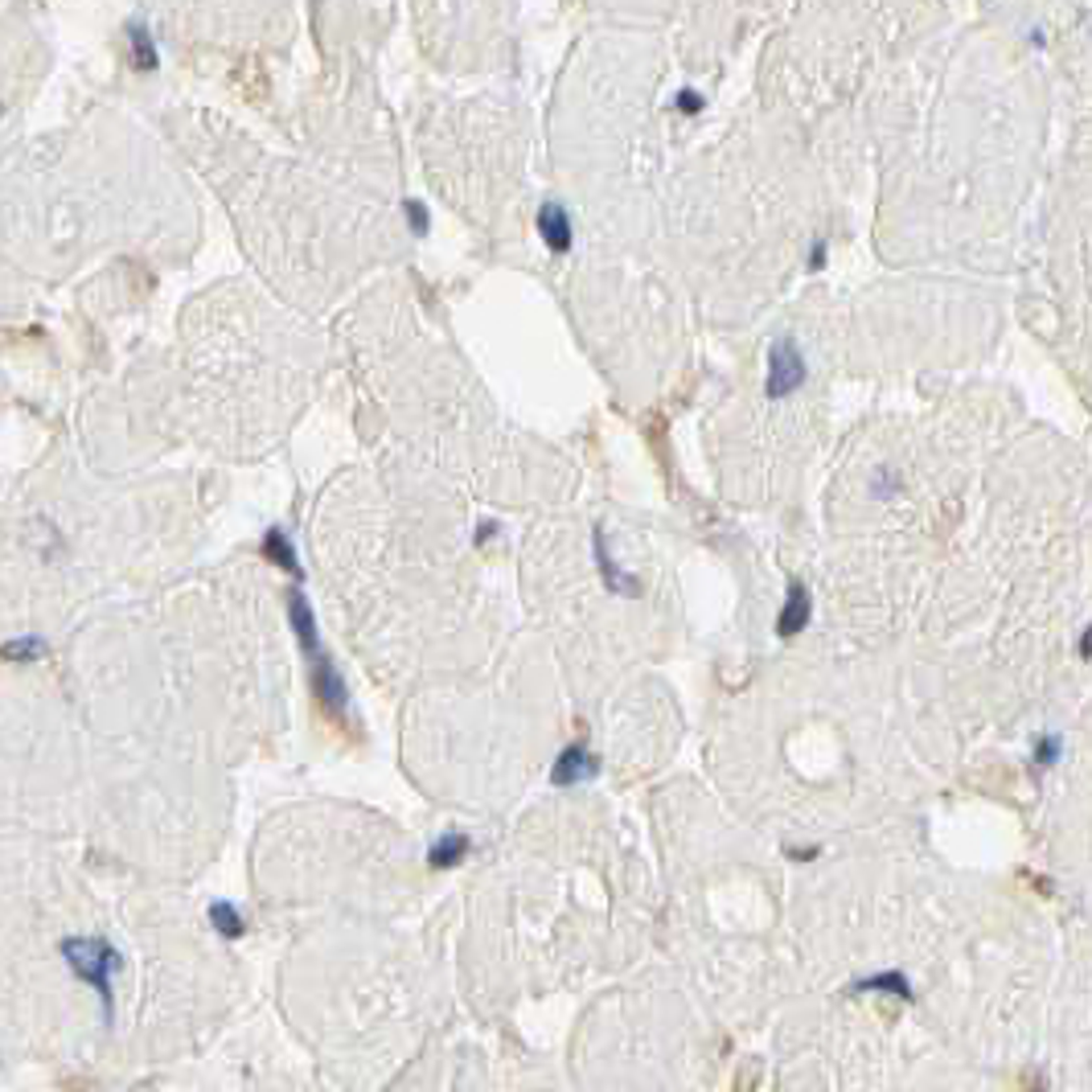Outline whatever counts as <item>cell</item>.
<instances>
[{
  "instance_id": "7a4b0ae2",
  "label": "cell",
  "mask_w": 1092,
  "mask_h": 1092,
  "mask_svg": "<svg viewBox=\"0 0 1092 1092\" xmlns=\"http://www.w3.org/2000/svg\"><path fill=\"white\" fill-rule=\"evenodd\" d=\"M805 382V358L793 341H776L769 350V382H764V390H769V399H780V394L797 390Z\"/></svg>"
},
{
  "instance_id": "52a82bcc",
  "label": "cell",
  "mask_w": 1092,
  "mask_h": 1092,
  "mask_svg": "<svg viewBox=\"0 0 1092 1092\" xmlns=\"http://www.w3.org/2000/svg\"><path fill=\"white\" fill-rule=\"evenodd\" d=\"M473 850V842H469V833H456V830H448V833H439V838L431 842V850H428V863L435 867V871H452L456 863H464V854Z\"/></svg>"
},
{
  "instance_id": "30bf717a",
  "label": "cell",
  "mask_w": 1092,
  "mask_h": 1092,
  "mask_svg": "<svg viewBox=\"0 0 1092 1092\" xmlns=\"http://www.w3.org/2000/svg\"><path fill=\"white\" fill-rule=\"evenodd\" d=\"M854 994H895V998H912V982L903 973H871V978L854 982Z\"/></svg>"
},
{
  "instance_id": "5b68a950",
  "label": "cell",
  "mask_w": 1092,
  "mask_h": 1092,
  "mask_svg": "<svg viewBox=\"0 0 1092 1092\" xmlns=\"http://www.w3.org/2000/svg\"><path fill=\"white\" fill-rule=\"evenodd\" d=\"M600 773V760L588 752V748H579V743H571L567 752H559V760H554V769H550V784H559V788H575V784H584V780H592Z\"/></svg>"
},
{
  "instance_id": "277c9868",
  "label": "cell",
  "mask_w": 1092,
  "mask_h": 1092,
  "mask_svg": "<svg viewBox=\"0 0 1092 1092\" xmlns=\"http://www.w3.org/2000/svg\"><path fill=\"white\" fill-rule=\"evenodd\" d=\"M288 620H292V633H296V645H300V654H305L309 661L324 658V649H320V637H316V612H313L309 596L300 592V588H292V592H288Z\"/></svg>"
},
{
  "instance_id": "8992f818",
  "label": "cell",
  "mask_w": 1092,
  "mask_h": 1092,
  "mask_svg": "<svg viewBox=\"0 0 1092 1092\" xmlns=\"http://www.w3.org/2000/svg\"><path fill=\"white\" fill-rule=\"evenodd\" d=\"M539 235H543V243H546L554 255H567V251H571V243H575L571 218H567V210H563L559 201H543V205H539Z\"/></svg>"
},
{
  "instance_id": "9a60e30c",
  "label": "cell",
  "mask_w": 1092,
  "mask_h": 1092,
  "mask_svg": "<svg viewBox=\"0 0 1092 1092\" xmlns=\"http://www.w3.org/2000/svg\"><path fill=\"white\" fill-rule=\"evenodd\" d=\"M678 111H686V115H699V111H703V99L694 95V90H682V95H678Z\"/></svg>"
},
{
  "instance_id": "3957f363",
  "label": "cell",
  "mask_w": 1092,
  "mask_h": 1092,
  "mask_svg": "<svg viewBox=\"0 0 1092 1092\" xmlns=\"http://www.w3.org/2000/svg\"><path fill=\"white\" fill-rule=\"evenodd\" d=\"M309 665H313V686H316L320 707L329 711V715H337V718H345V715H350V686H345L337 665L329 658H316Z\"/></svg>"
},
{
  "instance_id": "7c38bea8",
  "label": "cell",
  "mask_w": 1092,
  "mask_h": 1092,
  "mask_svg": "<svg viewBox=\"0 0 1092 1092\" xmlns=\"http://www.w3.org/2000/svg\"><path fill=\"white\" fill-rule=\"evenodd\" d=\"M128 45H132V54H136V66H141V71H152V66H156V50H152V37H148V29L141 26V21H132V26H128Z\"/></svg>"
},
{
  "instance_id": "9c48e42d",
  "label": "cell",
  "mask_w": 1092,
  "mask_h": 1092,
  "mask_svg": "<svg viewBox=\"0 0 1092 1092\" xmlns=\"http://www.w3.org/2000/svg\"><path fill=\"white\" fill-rule=\"evenodd\" d=\"M263 554L275 563V567H284V571H292L296 579H305V571H300V559H296V546L288 543V534L284 530H267V539H263Z\"/></svg>"
},
{
  "instance_id": "6da1fadb",
  "label": "cell",
  "mask_w": 1092,
  "mask_h": 1092,
  "mask_svg": "<svg viewBox=\"0 0 1092 1092\" xmlns=\"http://www.w3.org/2000/svg\"><path fill=\"white\" fill-rule=\"evenodd\" d=\"M58 952H62V961L71 965L75 978L99 994L103 1018H111L115 1014V973L124 969L120 948H115L111 941H103V937H66L58 945Z\"/></svg>"
},
{
  "instance_id": "5bb4252c",
  "label": "cell",
  "mask_w": 1092,
  "mask_h": 1092,
  "mask_svg": "<svg viewBox=\"0 0 1092 1092\" xmlns=\"http://www.w3.org/2000/svg\"><path fill=\"white\" fill-rule=\"evenodd\" d=\"M403 210H407V222H411L415 235H424V230H428V210H424V205H420V201H407Z\"/></svg>"
},
{
  "instance_id": "2e32d148",
  "label": "cell",
  "mask_w": 1092,
  "mask_h": 1092,
  "mask_svg": "<svg viewBox=\"0 0 1092 1092\" xmlns=\"http://www.w3.org/2000/svg\"><path fill=\"white\" fill-rule=\"evenodd\" d=\"M1080 649H1084V658L1092 654V633H1084V641H1080Z\"/></svg>"
},
{
  "instance_id": "ba28073f",
  "label": "cell",
  "mask_w": 1092,
  "mask_h": 1092,
  "mask_svg": "<svg viewBox=\"0 0 1092 1092\" xmlns=\"http://www.w3.org/2000/svg\"><path fill=\"white\" fill-rule=\"evenodd\" d=\"M809 612H813V603H809V592H805V584H793V588H788V600H784V608H780V624H776V633H780V637H793V633H801L805 624H809Z\"/></svg>"
},
{
  "instance_id": "8fae6325",
  "label": "cell",
  "mask_w": 1092,
  "mask_h": 1092,
  "mask_svg": "<svg viewBox=\"0 0 1092 1092\" xmlns=\"http://www.w3.org/2000/svg\"><path fill=\"white\" fill-rule=\"evenodd\" d=\"M210 924H214V933H218V937H230V941H239V937L247 933L243 912L235 908V903H222V899H214V903H210Z\"/></svg>"
},
{
  "instance_id": "4fadbf2b",
  "label": "cell",
  "mask_w": 1092,
  "mask_h": 1092,
  "mask_svg": "<svg viewBox=\"0 0 1092 1092\" xmlns=\"http://www.w3.org/2000/svg\"><path fill=\"white\" fill-rule=\"evenodd\" d=\"M41 649H45V641H9V645H5V658H9V661H21V658H37Z\"/></svg>"
}]
</instances>
